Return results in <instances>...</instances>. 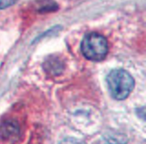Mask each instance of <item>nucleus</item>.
Masks as SVG:
<instances>
[{
	"instance_id": "nucleus-2",
	"label": "nucleus",
	"mask_w": 146,
	"mask_h": 144,
	"mask_svg": "<svg viewBox=\"0 0 146 144\" xmlns=\"http://www.w3.org/2000/svg\"><path fill=\"white\" fill-rule=\"evenodd\" d=\"M81 51L86 59L95 62L103 60L108 53L106 38L97 33L86 34L81 43Z\"/></svg>"
},
{
	"instance_id": "nucleus-3",
	"label": "nucleus",
	"mask_w": 146,
	"mask_h": 144,
	"mask_svg": "<svg viewBox=\"0 0 146 144\" xmlns=\"http://www.w3.org/2000/svg\"><path fill=\"white\" fill-rule=\"evenodd\" d=\"M45 69L48 70L49 72H53L56 75L61 73V70L64 69V67L60 60H58L57 59H51L46 62Z\"/></svg>"
},
{
	"instance_id": "nucleus-5",
	"label": "nucleus",
	"mask_w": 146,
	"mask_h": 144,
	"mask_svg": "<svg viewBox=\"0 0 146 144\" xmlns=\"http://www.w3.org/2000/svg\"><path fill=\"white\" fill-rule=\"evenodd\" d=\"M58 144H86L85 142L80 139H77L74 137H67L63 139L61 141H60Z\"/></svg>"
},
{
	"instance_id": "nucleus-1",
	"label": "nucleus",
	"mask_w": 146,
	"mask_h": 144,
	"mask_svg": "<svg viewBox=\"0 0 146 144\" xmlns=\"http://www.w3.org/2000/svg\"><path fill=\"white\" fill-rule=\"evenodd\" d=\"M107 84L111 95L117 100H123L135 86L133 77L123 69L111 70L107 76Z\"/></svg>"
},
{
	"instance_id": "nucleus-4",
	"label": "nucleus",
	"mask_w": 146,
	"mask_h": 144,
	"mask_svg": "<svg viewBox=\"0 0 146 144\" xmlns=\"http://www.w3.org/2000/svg\"><path fill=\"white\" fill-rule=\"evenodd\" d=\"M16 127L11 124H4L1 126L0 134L4 138H9L12 134H16Z\"/></svg>"
},
{
	"instance_id": "nucleus-6",
	"label": "nucleus",
	"mask_w": 146,
	"mask_h": 144,
	"mask_svg": "<svg viewBox=\"0 0 146 144\" xmlns=\"http://www.w3.org/2000/svg\"><path fill=\"white\" fill-rule=\"evenodd\" d=\"M18 0H0V9H4L14 5Z\"/></svg>"
}]
</instances>
